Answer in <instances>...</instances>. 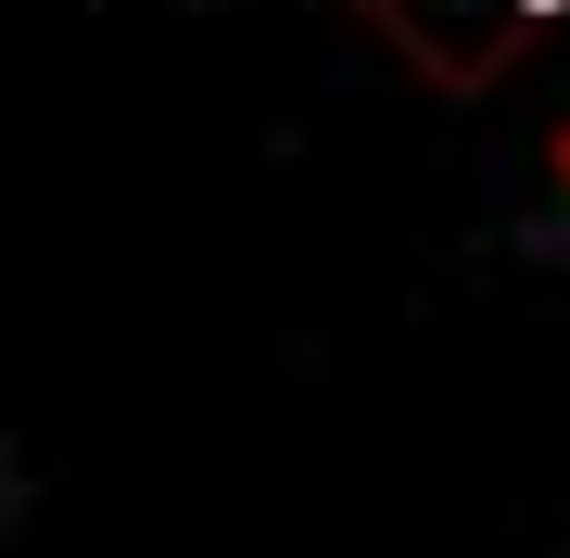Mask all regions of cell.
I'll use <instances>...</instances> for the list:
<instances>
[{
    "mask_svg": "<svg viewBox=\"0 0 570 558\" xmlns=\"http://www.w3.org/2000/svg\"><path fill=\"white\" fill-rule=\"evenodd\" d=\"M546 178H558V190H570V115H558V140H546Z\"/></svg>",
    "mask_w": 570,
    "mask_h": 558,
    "instance_id": "cell-1",
    "label": "cell"
}]
</instances>
